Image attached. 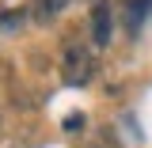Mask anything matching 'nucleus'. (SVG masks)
I'll list each match as a JSON object with an SVG mask.
<instances>
[{"instance_id":"nucleus-2","label":"nucleus","mask_w":152,"mask_h":148,"mask_svg":"<svg viewBox=\"0 0 152 148\" xmlns=\"http://www.w3.org/2000/svg\"><path fill=\"white\" fill-rule=\"evenodd\" d=\"M114 34V4L110 0H95L91 4V42L95 50H107Z\"/></svg>"},{"instance_id":"nucleus-1","label":"nucleus","mask_w":152,"mask_h":148,"mask_svg":"<svg viewBox=\"0 0 152 148\" xmlns=\"http://www.w3.org/2000/svg\"><path fill=\"white\" fill-rule=\"evenodd\" d=\"M99 72V57H95V46L88 42H69L65 50H61V76H65V84H72V87H84V84H91V76Z\"/></svg>"},{"instance_id":"nucleus-3","label":"nucleus","mask_w":152,"mask_h":148,"mask_svg":"<svg viewBox=\"0 0 152 148\" xmlns=\"http://www.w3.org/2000/svg\"><path fill=\"white\" fill-rule=\"evenodd\" d=\"M69 0H31V8H27V15L31 23H50V19L61 15V8H65Z\"/></svg>"},{"instance_id":"nucleus-4","label":"nucleus","mask_w":152,"mask_h":148,"mask_svg":"<svg viewBox=\"0 0 152 148\" xmlns=\"http://www.w3.org/2000/svg\"><path fill=\"white\" fill-rule=\"evenodd\" d=\"M152 12V0H126V27L129 31H141L145 27V19Z\"/></svg>"}]
</instances>
